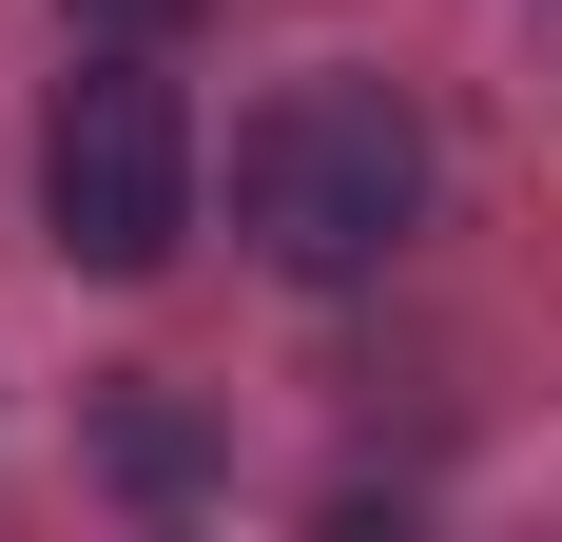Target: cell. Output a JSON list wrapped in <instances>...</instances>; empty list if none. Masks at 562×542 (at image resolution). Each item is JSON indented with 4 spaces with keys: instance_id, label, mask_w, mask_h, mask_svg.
Returning <instances> with one entry per match:
<instances>
[{
    "instance_id": "6da1fadb",
    "label": "cell",
    "mask_w": 562,
    "mask_h": 542,
    "mask_svg": "<svg viewBox=\"0 0 562 542\" xmlns=\"http://www.w3.org/2000/svg\"><path fill=\"white\" fill-rule=\"evenodd\" d=\"M233 233L272 271H311V291L389 271L407 233H427V116H407L389 78H291V98L233 136Z\"/></svg>"
},
{
    "instance_id": "7a4b0ae2",
    "label": "cell",
    "mask_w": 562,
    "mask_h": 542,
    "mask_svg": "<svg viewBox=\"0 0 562 542\" xmlns=\"http://www.w3.org/2000/svg\"><path fill=\"white\" fill-rule=\"evenodd\" d=\"M40 233L78 271H156L175 233H194V116H175L156 39H98L58 78V116H40Z\"/></svg>"
},
{
    "instance_id": "3957f363",
    "label": "cell",
    "mask_w": 562,
    "mask_h": 542,
    "mask_svg": "<svg viewBox=\"0 0 562 542\" xmlns=\"http://www.w3.org/2000/svg\"><path fill=\"white\" fill-rule=\"evenodd\" d=\"M116 485H194V427L175 407H116Z\"/></svg>"
},
{
    "instance_id": "277c9868",
    "label": "cell",
    "mask_w": 562,
    "mask_h": 542,
    "mask_svg": "<svg viewBox=\"0 0 562 542\" xmlns=\"http://www.w3.org/2000/svg\"><path fill=\"white\" fill-rule=\"evenodd\" d=\"M78 20H98V39H175L194 0H78Z\"/></svg>"
}]
</instances>
